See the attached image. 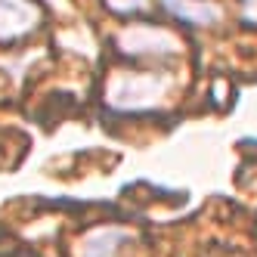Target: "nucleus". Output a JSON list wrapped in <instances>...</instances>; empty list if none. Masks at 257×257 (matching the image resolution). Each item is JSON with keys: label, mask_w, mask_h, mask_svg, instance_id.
Here are the masks:
<instances>
[{"label": "nucleus", "mask_w": 257, "mask_h": 257, "mask_svg": "<svg viewBox=\"0 0 257 257\" xmlns=\"http://www.w3.org/2000/svg\"><path fill=\"white\" fill-rule=\"evenodd\" d=\"M174 90L168 71H115L105 87V102L115 112H149L158 108Z\"/></svg>", "instance_id": "obj_1"}, {"label": "nucleus", "mask_w": 257, "mask_h": 257, "mask_svg": "<svg viewBox=\"0 0 257 257\" xmlns=\"http://www.w3.org/2000/svg\"><path fill=\"white\" fill-rule=\"evenodd\" d=\"M41 25V10L31 0H0V44H13Z\"/></svg>", "instance_id": "obj_3"}, {"label": "nucleus", "mask_w": 257, "mask_h": 257, "mask_svg": "<svg viewBox=\"0 0 257 257\" xmlns=\"http://www.w3.org/2000/svg\"><path fill=\"white\" fill-rule=\"evenodd\" d=\"M105 7L121 13V16H131V13H143L149 7V0H105Z\"/></svg>", "instance_id": "obj_6"}, {"label": "nucleus", "mask_w": 257, "mask_h": 257, "mask_svg": "<svg viewBox=\"0 0 257 257\" xmlns=\"http://www.w3.org/2000/svg\"><path fill=\"white\" fill-rule=\"evenodd\" d=\"M118 50L124 56H152V59H164V56H174V53L183 50L180 38L168 28H158V25H131L118 34Z\"/></svg>", "instance_id": "obj_2"}, {"label": "nucleus", "mask_w": 257, "mask_h": 257, "mask_svg": "<svg viewBox=\"0 0 257 257\" xmlns=\"http://www.w3.org/2000/svg\"><path fill=\"white\" fill-rule=\"evenodd\" d=\"M242 13H245V19L257 22V0H242Z\"/></svg>", "instance_id": "obj_7"}, {"label": "nucleus", "mask_w": 257, "mask_h": 257, "mask_svg": "<svg viewBox=\"0 0 257 257\" xmlns=\"http://www.w3.org/2000/svg\"><path fill=\"white\" fill-rule=\"evenodd\" d=\"M127 238H131V232L124 226H99L81 238L78 257H115L127 245Z\"/></svg>", "instance_id": "obj_4"}, {"label": "nucleus", "mask_w": 257, "mask_h": 257, "mask_svg": "<svg viewBox=\"0 0 257 257\" xmlns=\"http://www.w3.org/2000/svg\"><path fill=\"white\" fill-rule=\"evenodd\" d=\"M161 7L189 25H214L220 19V7L205 0H161Z\"/></svg>", "instance_id": "obj_5"}]
</instances>
